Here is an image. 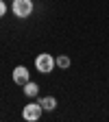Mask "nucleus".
Instances as JSON below:
<instances>
[{"label":"nucleus","mask_w":109,"mask_h":122,"mask_svg":"<svg viewBox=\"0 0 109 122\" xmlns=\"http://www.w3.org/2000/svg\"><path fill=\"white\" fill-rule=\"evenodd\" d=\"M11 11H13V15L18 20H24V18H28L33 13V0H13Z\"/></svg>","instance_id":"f257e3e1"},{"label":"nucleus","mask_w":109,"mask_h":122,"mask_svg":"<svg viewBox=\"0 0 109 122\" xmlns=\"http://www.w3.org/2000/svg\"><path fill=\"white\" fill-rule=\"evenodd\" d=\"M55 66H57L55 63V57L48 55V52H42V55L35 57V68H37L39 74H50L55 70Z\"/></svg>","instance_id":"f03ea898"},{"label":"nucleus","mask_w":109,"mask_h":122,"mask_svg":"<svg viewBox=\"0 0 109 122\" xmlns=\"http://www.w3.org/2000/svg\"><path fill=\"white\" fill-rule=\"evenodd\" d=\"M42 113H44V107L39 102H28V105L22 107V118L26 122H37L42 118Z\"/></svg>","instance_id":"7ed1b4c3"},{"label":"nucleus","mask_w":109,"mask_h":122,"mask_svg":"<svg viewBox=\"0 0 109 122\" xmlns=\"http://www.w3.org/2000/svg\"><path fill=\"white\" fill-rule=\"evenodd\" d=\"M11 76H13V83L20 85V87L31 81V72H28V68H24V66H15L13 72H11Z\"/></svg>","instance_id":"20e7f679"},{"label":"nucleus","mask_w":109,"mask_h":122,"mask_svg":"<svg viewBox=\"0 0 109 122\" xmlns=\"http://www.w3.org/2000/svg\"><path fill=\"white\" fill-rule=\"evenodd\" d=\"M22 89H24V96H28V98H35V96L39 94V85H37V83H33V81L24 83V85H22Z\"/></svg>","instance_id":"39448f33"},{"label":"nucleus","mask_w":109,"mask_h":122,"mask_svg":"<svg viewBox=\"0 0 109 122\" xmlns=\"http://www.w3.org/2000/svg\"><path fill=\"white\" fill-rule=\"evenodd\" d=\"M39 105L44 107V111H55L57 109V98L55 96H44V98H39Z\"/></svg>","instance_id":"423d86ee"},{"label":"nucleus","mask_w":109,"mask_h":122,"mask_svg":"<svg viewBox=\"0 0 109 122\" xmlns=\"http://www.w3.org/2000/svg\"><path fill=\"white\" fill-rule=\"evenodd\" d=\"M55 63H57V68H61V70H68V68H70V57H68V55H59V57L55 59Z\"/></svg>","instance_id":"0eeeda50"},{"label":"nucleus","mask_w":109,"mask_h":122,"mask_svg":"<svg viewBox=\"0 0 109 122\" xmlns=\"http://www.w3.org/2000/svg\"><path fill=\"white\" fill-rule=\"evenodd\" d=\"M7 2H5V0H0V18H5V15H7Z\"/></svg>","instance_id":"6e6552de"}]
</instances>
